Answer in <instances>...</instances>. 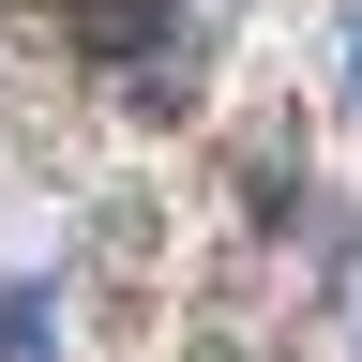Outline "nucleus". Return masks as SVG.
I'll return each mask as SVG.
<instances>
[{"mask_svg":"<svg viewBox=\"0 0 362 362\" xmlns=\"http://www.w3.org/2000/svg\"><path fill=\"white\" fill-rule=\"evenodd\" d=\"M45 16H61L90 61H151V45L181 30V0H45Z\"/></svg>","mask_w":362,"mask_h":362,"instance_id":"obj_1","label":"nucleus"},{"mask_svg":"<svg viewBox=\"0 0 362 362\" xmlns=\"http://www.w3.org/2000/svg\"><path fill=\"white\" fill-rule=\"evenodd\" d=\"M347 76H362V30H347Z\"/></svg>","mask_w":362,"mask_h":362,"instance_id":"obj_2","label":"nucleus"}]
</instances>
